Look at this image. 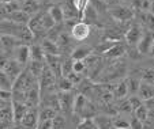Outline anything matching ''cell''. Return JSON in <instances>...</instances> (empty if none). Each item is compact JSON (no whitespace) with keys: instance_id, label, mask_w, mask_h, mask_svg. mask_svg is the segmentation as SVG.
<instances>
[{"instance_id":"cell-1","label":"cell","mask_w":154,"mask_h":129,"mask_svg":"<svg viewBox=\"0 0 154 129\" xmlns=\"http://www.w3.org/2000/svg\"><path fill=\"white\" fill-rule=\"evenodd\" d=\"M72 112L75 114L81 116L82 120L83 118H93L94 114H96V109H94V106L90 103V100L87 99V97L85 94H78L75 97Z\"/></svg>"},{"instance_id":"cell-2","label":"cell","mask_w":154,"mask_h":129,"mask_svg":"<svg viewBox=\"0 0 154 129\" xmlns=\"http://www.w3.org/2000/svg\"><path fill=\"white\" fill-rule=\"evenodd\" d=\"M90 25L83 20H79L78 23L72 26V29H71V35H72L74 40L76 41H85L89 35H90Z\"/></svg>"},{"instance_id":"cell-3","label":"cell","mask_w":154,"mask_h":129,"mask_svg":"<svg viewBox=\"0 0 154 129\" xmlns=\"http://www.w3.org/2000/svg\"><path fill=\"white\" fill-rule=\"evenodd\" d=\"M154 44V33L151 32V30H149V32L143 33L142 38H140L139 44L137 45L138 48V52H139L140 55H149L151 50V46H153Z\"/></svg>"},{"instance_id":"cell-4","label":"cell","mask_w":154,"mask_h":129,"mask_svg":"<svg viewBox=\"0 0 154 129\" xmlns=\"http://www.w3.org/2000/svg\"><path fill=\"white\" fill-rule=\"evenodd\" d=\"M111 15L119 22H127V20L132 19L134 11L124 6H115L111 8Z\"/></svg>"},{"instance_id":"cell-5","label":"cell","mask_w":154,"mask_h":129,"mask_svg":"<svg viewBox=\"0 0 154 129\" xmlns=\"http://www.w3.org/2000/svg\"><path fill=\"white\" fill-rule=\"evenodd\" d=\"M40 100H41V88H40V83H37L35 86H33L32 88H29L26 91V105L29 106V109H34L35 106H38Z\"/></svg>"},{"instance_id":"cell-6","label":"cell","mask_w":154,"mask_h":129,"mask_svg":"<svg viewBox=\"0 0 154 129\" xmlns=\"http://www.w3.org/2000/svg\"><path fill=\"white\" fill-rule=\"evenodd\" d=\"M143 35V30L139 25H132L125 33V41L130 45H138Z\"/></svg>"},{"instance_id":"cell-7","label":"cell","mask_w":154,"mask_h":129,"mask_svg":"<svg viewBox=\"0 0 154 129\" xmlns=\"http://www.w3.org/2000/svg\"><path fill=\"white\" fill-rule=\"evenodd\" d=\"M59 97V105H60V109L64 112H68V110L74 109V100L75 98L72 97L71 91H60L57 94Z\"/></svg>"},{"instance_id":"cell-8","label":"cell","mask_w":154,"mask_h":129,"mask_svg":"<svg viewBox=\"0 0 154 129\" xmlns=\"http://www.w3.org/2000/svg\"><path fill=\"white\" fill-rule=\"evenodd\" d=\"M22 67H23V65H22V64H19L17 60H8V63L6 64V67H4L3 71L6 72L10 77H11L12 80L15 82V79H17V77L22 74V72H23V68H22Z\"/></svg>"},{"instance_id":"cell-9","label":"cell","mask_w":154,"mask_h":129,"mask_svg":"<svg viewBox=\"0 0 154 129\" xmlns=\"http://www.w3.org/2000/svg\"><path fill=\"white\" fill-rule=\"evenodd\" d=\"M15 60L18 61L22 65H26L27 61L30 60V46L25 45V44H20L15 48Z\"/></svg>"},{"instance_id":"cell-10","label":"cell","mask_w":154,"mask_h":129,"mask_svg":"<svg viewBox=\"0 0 154 129\" xmlns=\"http://www.w3.org/2000/svg\"><path fill=\"white\" fill-rule=\"evenodd\" d=\"M27 112H29V106H27L26 103L12 100V116H14V122H20Z\"/></svg>"},{"instance_id":"cell-11","label":"cell","mask_w":154,"mask_h":129,"mask_svg":"<svg viewBox=\"0 0 154 129\" xmlns=\"http://www.w3.org/2000/svg\"><path fill=\"white\" fill-rule=\"evenodd\" d=\"M22 44V40H18L15 35L12 34H3L2 37H0V45H2V48L6 49V50H12L15 48H17L18 45H20Z\"/></svg>"},{"instance_id":"cell-12","label":"cell","mask_w":154,"mask_h":129,"mask_svg":"<svg viewBox=\"0 0 154 129\" xmlns=\"http://www.w3.org/2000/svg\"><path fill=\"white\" fill-rule=\"evenodd\" d=\"M7 19H8L10 22L17 23V25H27V23L30 22V19H32V16H30L27 12L19 10V11H15V12H11V14H7Z\"/></svg>"},{"instance_id":"cell-13","label":"cell","mask_w":154,"mask_h":129,"mask_svg":"<svg viewBox=\"0 0 154 129\" xmlns=\"http://www.w3.org/2000/svg\"><path fill=\"white\" fill-rule=\"evenodd\" d=\"M20 124L25 128H37L38 125V113L34 112V109H29V112L25 114V117L22 118Z\"/></svg>"},{"instance_id":"cell-14","label":"cell","mask_w":154,"mask_h":129,"mask_svg":"<svg viewBox=\"0 0 154 129\" xmlns=\"http://www.w3.org/2000/svg\"><path fill=\"white\" fill-rule=\"evenodd\" d=\"M138 95L143 99V102H145V100L151 99V98H154V84L146 83V82H140Z\"/></svg>"},{"instance_id":"cell-15","label":"cell","mask_w":154,"mask_h":129,"mask_svg":"<svg viewBox=\"0 0 154 129\" xmlns=\"http://www.w3.org/2000/svg\"><path fill=\"white\" fill-rule=\"evenodd\" d=\"M124 53H125V48H124V46H123L120 42H116V44H113L111 48L108 49V50L105 52L104 55L106 56V57L117 58V57H122Z\"/></svg>"},{"instance_id":"cell-16","label":"cell","mask_w":154,"mask_h":129,"mask_svg":"<svg viewBox=\"0 0 154 129\" xmlns=\"http://www.w3.org/2000/svg\"><path fill=\"white\" fill-rule=\"evenodd\" d=\"M56 116H57V110L56 109L44 106L42 109H40V112H38V122H41V121H47V120H53Z\"/></svg>"},{"instance_id":"cell-17","label":"cell","mask_w":154,"mask_h":129,"mask_svg":"<svg viewBox=\"0 0 154 129\" xmlns=\"http://www.w3.org/2000/svg\"><path fill=\"white\" fill-rule=\"evenodd\" d=\"M41 46H42L45 55H59V45L56 41L47 38V40L42 41Z\"/></svg>"},{"instance_id":"cell-18","label":"cell","mask_w":154,"mask_h":129,"mask_svg":"<svg viewBox=\"0 0 154 129\" xmlns=\"http://www.w3.org/2000/svg\"><path fill=\"white\" fill-rule=\"evenodd\" d=\"M45 52L41 45H32L30 46V60L35 61H45Z\"/></svg>"},{"instance_id":"cell-19","label":"cell","mask_w":154,"mask_h":129,"mask_svg":"<svg viewBox=\"0 0 154 129\" xmlns=\"http://www.w3.org/2000/svg\"><path fill=\"white\" fill-rule=\"evenodd\" d=\"M44 68H45V61H35L32 60L30 61V65H29V71L33 76H35L37 79H40V76L42 75Z\"/></svg>"},{"instance_id":"cell-20","label":"cell","mask_w":154,"mask_h":129,"mask_svg":"<svg viewBox=\"0 0 154 129\" xmlns=\"http://www.w3.org/2000/svg\"><path fill=\"white\" fill-rule=\"evenodd\" d=\"M40 0H25L22 3V11L27 12L29 15L37 14L38 10H40V4H38Z\"/></svg>"},{"instance_id":"cell-21","label":"cell","mask_w":154,"mask_h":129,"mask_svg":"<svg viewBox=\"0 0 154 129\" xmlns=\"http://www.w3.org/2000/svg\"><path fill=\"white\" fill-rule=\"evenodd\" d=\"M12 88H14V80L3 69H0V90H10V91H12Z\"/></svg>"},{"instance_id":"cell-22","label":"cell","mask_w":154,"mask_h":129,"mask_svg":"<svg viewBox=\"0 0 154 129\" xmlns=\"http://www.w3.org/2000/svg\"><path fill=\"white\" fill-rule=\"evenodd\" d=\"M113 95L116 99H123L128 95V86H127V80L120 82L119 84H116L113 88Z\"/></svg>"},{"instance_id":"cell-23","label":"cell","mask_w":154,"mask_h":129,"mask_svg":"<svg viewBox=\"0 0 154 129\" xmlns=\"http://www.w3.org/2000/svg\"><path fill=\"white\" fill-rule=\"evenodd\" d=\"M48 12L51 14V16L53 18V20H55L56 23H61L64 19H66V16H64V11H63V8H61V6L55 4V6H52L49 10H48Z\"/></svg>"},{"instance_id":"cell-24","label":"cell","mask_w":154,"mask_h":129,"mask_svg":"<svg viewBox=\"0 0 154 129\" xmlns=\"http://www.w3.org/2000/svg\"><path fill=\"white\" fill-rule=\"evenodd\" d=\"M90 55H91V49L82 46V48H76L75 50L72 52L71 58H72V60H86Z\"/></svg>"},{"instance_id":"cell-25","label":"cell","mask_w":154,"mask_h":129,"mask_svg":"<svg viewBox=\"0 0 154 129\" xmlns=\"http://www.w3.org/2000/svg\"><path fill=\"white\" fill-rule=\"evenodd\" d=\"M140 20L149 30H154V14L151 11H142L140 12Z\"/></svg>"},{"instance_id":"cell-26","label":"cell","mask_w":154,"mask_h":129,"mask_svg":"<svg viewBox=\"0 0 154 129\" xmlns=\"http://www.w3.org/2000/svg\"><path fill=\"white\" fill-rule=\"evenodd\" d=\"M142 79H138V77H128L127 79V86H128V94L135 95L139 91V86Z\"/></svg>"},{"instance_id":"cell-27","label":"cell","mask_w":154,"mask_h":129,"mask_svg":"<svg viewBox=\"0 0 154 129\" xmlns=\"http://www.w3.org/2000/svg\"><path fill=\"white\" fill-rule=\"evenodd\" d=\"M57 87L60 91H71L74 87V83L67 76H60L57 80Z\"/></svg>"},{"instance_id":"cell-28","label":"cell","mask_w":154,"mask_h":129,"mask_svg":"<svg viewBox=\"0 0 154 129\" xmlns=\"http://www.w3.org/2000/svg\"><path fill=\"white\" fill-rule=\"evenodd\" d=\"M134 116L138 118V120L142 121V122H146V121H147V118H149V109H147V106H146L145 103H143V105H140L138 109L134 110Z\"/></svg>"},{"instance_id":"cell-29","label":"cell","mask_w":154,"mask_h":129,"mask_svg":"<svg viewBox=\"0 0 154 129\" xmlns=\"http://www.w3.org/2000/svg\"><path fill=\"white\" fill-rule=\"evenodd\" d=\"M96 121L97 126L98 129H115L113 128V121L111 118H106V117H96L94 118Z\"/></svg>"},{"instance_id":"cell-30","label":"cell","mask_w":154,"mask_h":129,"mask_svg":"<svg viewBox=\"0 0 154 129\" xmlns=\"http://www.w3.org/2000/svg\"><path fill=\"white\" fill-rule=\"evenodd\" d=\"M41 25H42V27L48 32V30H51L53 26L56 25V22L53 20V18L51 16L49 12H45V14H41Z\"/></svg>"},{"instance_id":"cell-31","label":"cell","mask_w":154,"mask_h":129,"mask_svg":"<svg viewBox=\"0 0 154 129\" xmlns=\"http://www.w3.org/2000/svg\"><path fill=\"white\" fill-rule=\"evenodd\" d=\"M76 129H98L94 118H83L76 126Z\"/></svg>"},{"instance_id":"cell-32","label":"cell","mask_w":154,"mask_h":129,"mask_svg":"<svg viewBox=\"0 0 154 129\" xmlns=\"http://www.w3.org/2000/svg\"><path fill=\"white\" fill-rule=\"evenodd\" d=\"M72 2H74V6H75L76 11L79 12V18L82 19L85 10H86L87 6L90 4V0H72Z\"/></svg>"},{"instance_id":"cell-33","label":"cell","mask_w":154,"mask_h":129,"mask_svg":"<svg viewBox=\"0 0 154 129\" xmlns=\"http://www.w3.org/2000/svg\"><path fill=\"white\" fill-rule=\"evenodd\" d=\"M140 79H142V82H146V83H151V84H154V68L143 69Z\"/></svg>"},{"instance_id":"cell-34","label":"cell","mask_w":154,"mask_h":129,"mask_svg":"<svg viewBox=\"0 0 154 129\" xmlns=\"http://www.w3.org/2000/svg\"><path fill=\"white\" fill-rule=\"evenodd\" d=\"M72 63H74L72 58H71V60H66V61L61 63V76H68V75L74 71Z\"/></svg>"},{"instance_id":"cell-35","label":"cell","mask_w":154,"mask_h":129,"mask_svg":"<svg viewBox=\"0 0 154 129\" xmlns=\"http://www.w3.org/2000/svg\"><path fill=\"white\" fill-rule=\"evenodd\" d=\"M112 121H113V128L115 129H127V128H130V122H128L127 120H124V118H122V117H116Z\"/></svg>"},{"instance_id":"cell-36","label":"cell","mask_w":154,"mask_h":129,"mask_svg":"<svg viewBox=\"0 0 154 129\" xmlns=\"http://www.w3.org/2000/svg\"><path fill=\"white\" fill-rule=\"evenodd\" d=\"M128 102H130L131 107H132V110L138 109V107L140 106V105H143V99L139 97V95H131L130 98H128Z\"/></svg>"},{"instance_id":"cell-37","label":"cell","mask_w":154,"mask_h":129,"mask_svg":"<svg viewBox=\"0 0 154 129\" xmlns=\"http://www.w3.org/2000/svg\"><path fill=\"white\" fill-rule=\"evenodd\" d=\"M52 125H53V129H64L66 128V120H64L63 116L57 114L52 120Z\"/></svg>"},{"instance_id":"cell-38","label":"cell","mask_w":154,"mask_h":129,"mask_svg":"<svg viewBox=\"0 0 154 129\" xmlns=\"http://www.w3.org/2000/svg\"><path fill=\"white\" fill-rule=\"evenodd\" d=\"M86 61L85 60H74L72 63V69L74 72H76V74H82V72L86 69Z\"/></svg>"},{"instance_id":"cell-39","label":"cell","mask_w":154,"mask_h":129,"mask_svg":"<svg viewBox=\"0 0 154 129\" xmlns=\"http://www.w3.org/2000/svg\"><path fill=\"white\" fill-rule=\"evenodd\" d=\"M90 4L94 7L97 12H104L106 10V3L105 0H90Z\"/></svg>"},{"instance_id":"cell-40","label":"cell","mask_w":154,"mask_h":129,"mask_svg":"<svg viewBox=\"0 0 154 129\" xmlns=\"http://www.w3.org/2000/svg\"><path fill=\"white\" fill-rule=\"evenodd\" d=\"M130 128L131 129H145V126H143L142 121L138 120V118L134 116V118L130 121Z\"/></svg>"},{"instance_id":"cell-41","label":"cell","mask_w":154,"mask_h":129,"mask_svg":"<svg viewBox=\"0 0 154 129\" xmlns=\"http://www.w3.org/2000/svg\"><path fill=\"white\" fill-rule=\"evenodd\" d=\"M0 99L7 100V102H12V91H10V90H0Z\"/></svg>"},{"instance_id":"cell-42","label":"cell","mask_w":154,"mask_h":129,"mask_svg":"<svg viewBox=\"0 0 154 129\" xmlns=\"http://www.w3.org/2000/svg\"><path fill=\"white\" fill-rule=\"evenodd\" d=\"M67 77L74 83V86H75V84H79V83L82 82V76H81V74H76V72H74V71L71 72V74L68 75Z\"/></svg>"},{"instance_id":"cell-43","label":"cell","mask_w":154,"mask_h":129,"mask_svg":"<svg viewBox=\"0 0 154 129\" xmlns=\"http://www.w3.org/2000/svg\"><path fill=\"white\" fill-rule=\"evenodd\" d=\"M35 129H53L52 120H47V121H41V122H38V125H37Z\"/></svg>"},{"instance_id":"cell-44","label":"cell","mask_w":154,"mask_h":129,"mask_svg":"<svg viewBox=\"0 0 154 129\" xmlns=\"http://www.w3.org/2000/svg\"><path fill=\"white\" fill-rule=\"evenodd\" d=\"M119 110H120V112H123V113H131V112H134V110H132V107H131V105H130V102H128V99L120 105Z\"/></svg>"},{"instance_id":"cell-45","label":"cell","mask_w":154,"mask_h":129,"mask_svg":"<svg viewBox=\"0 0 154 129\" xmlns=\"http://www.w3.org/2000/svg\"><path fill=\"white\" fill-rule=\"evenodd\" d=\"M8 63V58H7L6 53H0V69H4L6 64Z\"/></svg>"},{"instance_id":"cell-46","label":"cell","mask_w":154,"mask_h":129,"mask_svg":"<svg viewBox=\"0 0 154 129\" xmlns=\"http://www.w3.org/2000/svg\"><path fill=\"white\" fill-rule=\"evenodd\" d=\"M150 2H151V6H150V11H151V12H153V14H154V0H150Z\"/></svg>"},{"instance_id":"cell-47","label":"cell","mask_w":154,"mask_h":129,"mask_svg":"<svg viewBox=\"0 0 154 129\" xmlns=\"http://www.w3.org/2000/svg\"><path fill=\"white\" fill-rule=\"evenodd\" d=\"M150 55H151V56H154V44H153V46H151V50H150Z\"/></svg>"},{"instance_id":"cell-48","label":"cell","mask_w":154,"mask_h":129,"mask_svg":"<svg viewBox=\"0 0 154 129\" xmlns=\"http://www.w3.org/2000/svg\"><path fill=\"white\" fill-rule=\"evenodd\" d=\"M2 2L6 4V3H11V2H14V0H2Z\"/></svg>"},{"instance_id":"cell-49","label":"cell","mask_w":154,"mask_h":129,"mask_svg":"<svg viewBox=\"0 0 154 129\" xmlns=\"http://www.w3.org/2000/svg\"><path fill=\"white\" fill-rule=\"evenodd\" d=\"M150 64H151V65H153V67H151V68H154V56H153V60L150 61Z\"/></svg>"},{"instance_id":"cell-50","label":"cell","mask_w":154,"mask_h":129,"mask_svg":"<svg viewBox=\"0 0 154 129\" xmlns=\"http://www.w3.org/2000/svg\"><path fill=\"white\" fill-rule=\"evenodd\" d=\"M4 6V3H3V2H2V0H0V8H2V7H3Z\"/></svg>"},{"instance_id":"cell-51","label":"cell","mask_w":154,"mask_h":129,"mask_svg":"<svg viewBox=\"0 0 154 129\" xmlns=\"http://www.w3.org/2000/svg\"><path fill=\"white\" fill-rule=\"evenodd\" d=\"M17 2H19V3H23L25 0H17Z\"/></svg>"},{"instance_id":"cell-52","label":"cell","mask_w":154,"mask_h":129,"mask_svg":"<svg viewBox=\"0 0 154 129\" xmlns=\"http://www.w3.org/2000/svg\"><path fill=\"white\" fill-rule=\"evenodd\" d=\"M127 129H131V128H127Z\"/></svg>"}]
</instances>
